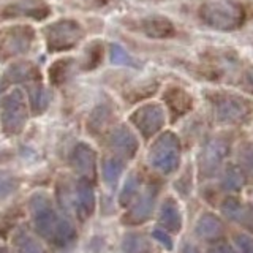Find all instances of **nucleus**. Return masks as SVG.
Returning <instances> with one entry per match:
<instances>
[{
	"label": "nucleus",
	"instance_id": "1",
	"mask_svg": "<svg viewBox=\"0 0 253 253\" xmlns=\"http://www.w3.org/2000/svg\"><path fill=\"white\" fill-rule=\"evenodd\" d=\"M29 213L34 233L52 247L65 250L75 244L76 226L67 215H60L46 193H34L29 198Z\"/></svg>",
	"mask_w": 253,
	"mask_h": 253
},
{
	"label": "nucleus",
	"instance_id": "2",
	"mask_svg": "<svg viewBox=\"0 0 253 253\" xmlns=\"http://www.w3.org/2000/svg\"><path fill=\"white\" fill-rule=\"evenodd\" d=\"M201 18L213 29L233 30L242 24L244 10L231 0H212L201 6Z\"/></svg>",
	"mask_w": 253,
	"mask_h": 253
},
{
	"label": "nucleus",
	"instance_id": "3",
	"mask_svg": "<svg viewBox=\"0 0 253 253\" xmlns=\"http://www.w3.org/2000/svg\"><path fill=\"white\" fill-rule=\"evenodd\" d=\"M149 162L163 174L176 171L180 165V142L176 134L169 131L160 134L149 150Z\"/></svg>",
	"mask_w": 253,
	"mask_h": 253
},
{
	"label": "nucleus",
	"instance_id": "4",
	"mask_svg": "<svg viewBox=\"0 0 253 253\" xmlns=\"http://www.w3.org/2000/svg\"><path fill=\"white\" fill-rule=\"evenodd\" d=\"M27 122L26 98L21 90H13L2 100V128L6 134H19Z\"/></svg>",
	"mask_w": 253,
	"mask_h": 253
},
{
	"label": "nucleus",
	"instance_id": "5",
	"mask_svg": "<svg viewBox=\"0 0 253 253\" xmlns=\"http://www.w3.org/2000/svg\"><path fill=\"white\" fill-rule=\"evenodd\" d=\"M83 38V29L76 21L62 19L51 24L46 29V43L47 49L52 52L71 49Z\"/></svg>",
	"mask_w": 253,
	"mask_h": 253
},
{
	"label": "nucleus",
	"instance_id": "6",
	"mask_svg": "<svg viewBox=\"0 0 253 253\" xmlns=\"http://www.w3.org/2000/svg\"><path fill=\"white\" fill-rule=\"evenodd\" d=\"M34 37H35L34 30L27 26H18L8 29L0 37V57L11 59L26 54L30 49Z\"/></svg>",
	"mask_w": 253,
	"mask_h": 253
},
{
	"label": "nucleus",
	"instance_id": "7",
	"mask_svg": "<svg viewBox=\"0 0 253 253\" xmlns=\"http://www.w3.org/2000/svg\"><path fill=\"white\" fill-rule=\"evenodd\" d=\"M250 103L239 97H221L217 101V117L223 124H241L250 114Z\"/></svg>",
	"mask_w": 253,
	"mask_h": 253
},
{
	"label": "nucleus",
	"instance_id": "8",
	"mask_svg": "<svg viewBox=\"0 0 253 253\" xmlns=\"http://www.w3.org/2000/svg\"><path fill=\"white\" fill-rule=\"evenodd\" d=\"M131 122L146 138L154 136L165 124V113L158 105H146L131 116Z\"/></svg>",
	"mask_w": 253,
	"mask_h": 253
},
{
	"label": "nucleus",
	"instance_id": "9",
	"mask_svg": "<svg viewBox=\"0 0 253 253\" xmlns=\"http://www.w3.org/2000/svg\"><path fill=\"white\" fill-rule=\"evenodd\" d=\"M228 154V144L225 139H211L203 149L200 157V169L206 177L215 176Z\"/></svg>",
	"mask_w": 253,
	"mask_h": 253
},
{
	"label": "nucleus",
	"instance_id": "10",
	"mask_svg": "<svg viewBox=\"0 0 253 253\" xmlns=\"http://www.w3.org/2000/svg\"><path fill=\"white\" fill-rule=\"evenodd\" d=\"M155 196H157V187L155 185H147L142 195L131 206V209L125 215L124 221L126 225H141L144 223L149 217L152 215L154 204H155Z\"/></svg>",
	"mask_w": 253,
	"mask_h": 253
},
{
	"label": "nucleus",
	"instance_id": "11",
	"mask_svg": "<svg viewBox=\"0 0 253 253\" xmlns=\"http://www.w3.org/2000/svg\"><path fill=\"white\" fill-rule=\"evenodd\" d=\"M71 166L75 168V171L84 179L93 180L95 179V168H97V154L95 150L81 142L78 144L73 152H71Z\"/></svg>",
	"mask_w": 253,
	"mask_h": 253
},
{
	"label": "nucleus",
	"instance_id": "12",
	"mask_svg": "<svg viewBox=\"0 0 253 253\" xmlns=\"http://www.w3.org/2000/svg\"><path fill=\"white\" fill-rule=\"evenodd\" d=\"M75 211L81 220H87L95 212V192L92 182L81 177L75 188Z\"/></svg>",
	"mask_w": 253,
	"mask_h": 253
},
{
	"label": "nucleus",
	"instance_id": "13",
	"mask_svg": "<svg viewBox=\"0 0 253 253\" xmlns=\"http://www.w3.org/2000/svg\"><path fill=\"white\" fill-rule=\"evenodd\" d=\"M109 147L114 150L119 157L131 158L138 150L136 136L125 126H117L109 134Z\"/></svg>",
	"mask_w": 253,
	"mask_h": 253
},
{
	"label": "nucleus",
	"instance_id": "14",
	"mask_svg": "<svg viewBox=\"0 0 253 253\" xmlns=\"http://www.w3.org/2000/svg\"><path fill=\"white\" fill-rule=\"evenodd\" d=\"M13 250L16 253H47L44 245L40 242V237L29 231L27 226H18L11 236Z\"/></svg>",
	"mask_w": 253,
	"mask_h": 253
},
{
	"label": "nucleus",
	"instance_id": "15",
	"mask_svg": "<svg viewBox=\"0 0 253 253\" xmlns=\"http://www.w3.org/2000/svg\"><path fill=\"white\" fill-rule=\"evenodd\" d=\"M47 13H49V8H47L43 2L40 0H26V2H19L6 6L5 10L0 13V16L3 18H18V16H26V18H37L42 19L46 18Z\"/></svg>",
	"mask_w": 253,
	"mask_h": 253
},
{
	"label": "nucleus",
	"instance_id": "16",
	"mask_svg": "<svg viewBox=\"0 0 253 253\" xmlns=\"http://www.w3.org/2000/svg\"><path fill=\"white\" fill-rule=\"evenodd\" d=\"M40 81V73L38 70L30 65V63L21 62V63H14L13 67L8 68V71L5 73L3 79H2V87H8L11 84H34Z\"/></svg>",
	"mask_w": 253,
	"mask_h": 253
},
{
	"label": "nucleus",
	"instance_id": "17",
	"mask_svg": "<svg viewBox=\"0 0 253 253\" xmlns=\"http://www.w3.org/2000/svg\"><path fill=\"white\" fill-rule=\"evenodd\" d=\"M158 221L171 233H179L182 229V213L172 198H166L163 201L158 212Z\"/></svg>",
	"mask_w": 253,
	"mask_h": 253
},
{
	"label": "nucleus",
	"instance_id": "18",
	"mask_svg": "<svg viewBox=\"0 0 253 253\" xmlns=\"http://www.w3.org/2000/svg\"><path fill=\"white\" fill-rule=\"evenodd\" d=\"M195 233L198 237H201L204 241H213L217 237L221 236L223 233V225L218 217H215L211 212H206L198 218L196 226H195Z\"/></svg>",
	"mask_w": 253,
	"mask_h": 253
},
{
	"label": "nucleus",
	"instance_id": "19",
	"mask_svg": "<svg viewBox=\"0 0 253 253\" xmlns=\"http://www.w3.org/2000/svg\"><path fill=\"white\" fill-rule=\"evenodd\" d=\"M142 29H144V32L149 37H155V38L168 37L172 34V30H174L172 24L168 19L160 18V16H152V18L144 19Z\"/></svg>",
	"mask_w": 253,
	"mask_h": 253
},
{
	"label": "nucleus",
	"instance_id": "20",
	"mask_svg": "<svg viewBox=\"0 0 253 253\" xmlns=\"http://www.w3.org/2000/svg\"><path fill=\"white\" fill-rule=\"evenodd\" d=\"M221 213L233 221H239V223H244L245 218H247L249 212L247 208L237 200V198H226V200L221 203Z\"/></svg>",
	"mask_w": 253,
	"mask_h": 253
},
{
	"label": "nucleus",
	"instance_id": "21",
	"mask_svg": "<svg viewBox=\"0 0 253 253\" xmlns=\"http://www.w3.org/2000/svg\"><path fill=\"white\" fill-rule=\"evenodd\" d=\"M166 103L169 105L174 114H184L192 108V98L180 89H171L166 93Z\"/></svg>",
	"mask_w": 253,
	"mask_h": 253
},
{
	"label": "nucleus",
	"instance_id": "22",
	"mask_svg": "<svg viewBox=\"0 0 253 253\" xmlns=\"http://www.w3.org/2000/svg\"><path fill=\"white\" fill-rule=\"evenodd\" d=\"M245 184V176L241 168L237 166H228L223 177H221V187L226 192H237Z\"/></svg>",
	"mask_w": 253,
	"mask_h": 253
},
{
	"label": "nucleus",
	"instance_id": "23",
	"mask_svg": "<svg viewBox=\"0 0 253 253\" xmlns=\"http://www.w3.org/2000/svg\"><path fill=\"white\" fill-rule=\"evenodd\" d=\"M122 250L125 253H149L150 252V244L142 234L128 233V234H125V237H124Z\"/></svg>",
	"mask_w": 253,
	"mask_h": 253
},
{
	"label": "nucleus",
	"instance_id": "24",
	"mask_svg": "<svg viewBox=\"0 0 253 253\" xmlns=\"http://www.w3.org/2000/svg\"><path fill=\"white\" fill-rule=\"evenodd\" d=\"M124 166L125 165L121 158H106L103 162V180L111 187L116 185V182L124 172Z\"/></svg>",
	"mask_w": 253,
	"mask_h": 253
},
{
	"label": "nucleus",
	"instance_id": "25",
	"mask_svg": "<svg viewBox=\"0 0 253 253\" xmlns=\"http://www.w3.org/2000/svg\"><path fill=\"white\" fill-rule=\"evenodd\" d=\"M139 187H141V180L136 174L128 176V179L125 180V184L121 190V195H119V203H121V206H128L133 201V198L138 195Z\"/></svg>",
	"mask_w": 253,
	"mask_h": 253
},
{
	"label": "nucleus",
	"instance_id": "26",
	"mask_svg": "<svg viewBox=\"0 0 253 253\" xmlns=\"http://www.w3.org/2000/svg\"><path fill=\"white\" fill-rule=\"evenodd\" d=\"M19 187V180L13 174L6 171H0V201H5L10 198Z\"/></svg>",
	"mask_w": 253,
	"mask_h": 253
},
{
	"label": "nucleus",
	"instance_id": "27",
	"mask_svg": "<svg viewBox=\"0 0 253 253\" xmlns=\"http://www.w3.org/2000/svg\"><path fill=\"white\" fill-rule=\"evenodd\" d=\"M70 67H71V60L55 62L49 70V79L55 85H60L62 83H65V79L70 73Z\"/></svg>",
	"mask_w": 253,
	"mask_h": 253
},
{
	"label": "nucleus",
	"instance_id": "28",
	"mask_svg": "<svg viewBox=\"0 0 253 253\" xmlns=\"http://www.w3.org/2000/svg\"><path fill=\"white\" fill-rule=\"evenodd\" d=\"M111 62L117 65H126V67H138V63L131 59V55L126 54L122 46L113 44L111 46Z\"/></svg>",
	"mask_w": 253,
	"mask_h": 253
},
{
	"label": "nucleus",
	"instance_id": "29",
	"mask_svg": "<svg viewBox=\"0 0 253 253\" xmlns=\"http://www.w3.org/2000/svg\"><path fill=\"white\" fill-rule=\"evenodd\" d=\"M236 245L239 247L241 253H253V237L245 234V233H239L234 236Z\"/></svg>",
	"mask_w": 253,
	"mask_h": 253
},
{
	"label": "nucleus",
	"instance_id": "30",
	"mask_svg": "<svg viewBox=\"0 0 253 253\" xmlns=\"http://www.w3.org/2000/svg\"><path fill=\"white\" fill-rule=\"evenodd\" d=\"M152 237H154V241H157L160 245H163L166 250H172L174 249V244H172L171 236L168 234V231H165V229L155 228L154 231H152Z\"/></svg>",
	"mask_w": 253,
	"mask_h": 253
},
{
	"label": "nucleus",
	"instance_id": "31",
	"mask_svg": "<svg viewBox=\"0 0 253 253\" xmlns=\"http://www.w3.org/2000/svg\"><path fill=\"white\" fill-rule=\"evenodd\" d=\"M241 158H242V163L245 166V169L253 174V146L245 147L241 154Z\"/></svg>",
	"mask_w": 253,
	"mask_h": 253
},
{
	"label": "nucleus",
	"instance_id": "32",
	"mask_svg": "<svg viewBox=\"0 0 253 253\" xmlns=\"http://www.w3.org/2000/svg\"><path fill=\"white\" fill-rule=\"evenodd\" d=\"M242 83H244L242 85L245 87V89L250 90V92H253V68H250V70L245 71Z\"/></svg>",
	"mask_w": 253,
	"mask_h": 253
},
{
	"label": "nucleus",
	"instance_id": "33",
	"mask_svg": "<svg viewBox=\"0 0 253 253\" xmlns=\"http://www.w3.org/2000/svg\"><path fill=\"white\" fill-rule=\"evenodd\" d=\"M76 3L84 5V6H97L103 3V0H76Z\"/></svg>",
	"mask_w": 253,
	"mask_h": 253
},
{
	"label": "nucleus",
	"instance_id": "34",
	"mask_svg": "<svg viewBox=\"0 0 253 253\" xmlns=\"http://www.w3.org/2000/svg\"><path fill=\"white\" fill-rule=\"evenodd\" d=\"M182 253H200V250H198L193 244H185L184 249H182Z\"/></svg>",
	"mask_w": 253,
	"mask_h": 253
},
{
	"label": "nucleus",
	"instance_id": "35",
	"mask_svg": "<svg viewBox=\"0 0 253 253\" xmlns=\"http://www.w3.org/2000/svg\"><path fill=\"white\" fill-rule=\"evenodd\" d=\"M220 247H221V252H223V253H236V250H234L229 244L221 242V244H220Z\"/></svg>",
	"mask_w": 253,
	"mask_h": 253
},
{
	"label": "nucleus",
	"instance_id": "36",
	"mask_svg": "<svg viewBox=\"0 0 253 253\" xmlns=\"http://www.w3.org/2000/svg\"><path fill=\"white\" fill-rule=\"evenodd\" d=\"M208 253H223V252H221V247H220V244H218V245H215V247H211L208 250Z\"/></svg>",
	"mask_w": 253,
	"mask_h": 253
},
{
	"label": "nucleus",
	"instance_id": "37",
	"mask_svg": "<svg viewBox=\"0 0 253 253\" xmlns=\"http://www.w3.org/2000/svg\"><path fill=\"white\" fill-rule=\"evenodd\" d=\"M0 253H14V250L6 247V245H0Z\"/></svg>",
	"mask_w": 253,
	"mask_h": 253
},
{
	"label": "nucleus",
	"instance_id": "38",
	"mask_svg": "<svg viewBox=\"0 0 253 253\" xmlns=\"http://www.w3.org/2000/svg\"><path fill=\"white\" fill-rule=\"evenodd\" d=\"M8 158H10V155L5 154V152H0V163H2V162H6Z\"/></svg>",
	"mask_w": 253,
	"mask_h": 253
}]
</instances>
